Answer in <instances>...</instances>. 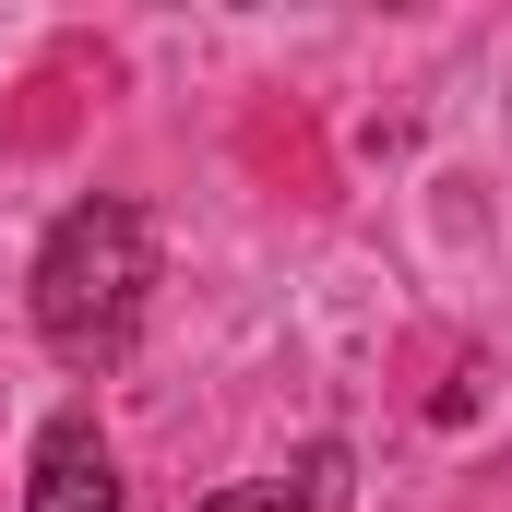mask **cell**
Listing matches in <instances>:
<instances>
[{
  "mask_svg": "<svg viewBox=\"0 0 512 512\" xmlns=\"http://www.w3.org/2000/svg\"><path fill=\"white\" fill-rule=\"evenodd\" d=\"M143 286H155V227L131 215L120 191L72 203L36 251V334L72 358V370H108L131 334H143Z\"/></svg>",
  "mask_w": 512,
  "mask_h": 512,
  "instance_id": "cell-1",
  "label": "cell"
},
{
  "mask_svg": "<svg viewBox=\"0 0 512 512\" xmlns=\"http://www.w3.org/2000/svg\"><path fill=\"white\" fill-rule=\"evenodd\" d=\"M24 512H120V465L96 441V417H48L36 429V489Z\"/></svg>",
  "mask_w": 512,
  "mask_h": 512,
  "instance_id": "cell-2",
  "label": "cell"
},
{
  "mask_svg": "<svg viewBox=\"0 0 512 512\" xmlns=\"http://www.w3.org/2000/svg\"><path fill=\"white\" fill-rule=\"evenodd\" d=\"M203 512H322V501H310V477H298V489H286V477H251V489H215Z\"/></svg>",
  "mask_w": 512,
  "mask_h": 512,
  "instance_id": "cell-3",
  "label": "cell"
}]
</instances>
